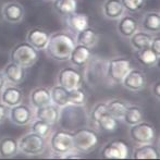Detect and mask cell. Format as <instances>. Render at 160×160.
Segmentation results:
<instances>
[{
	"label": "cell",
	"mask_w": 160,
	"mask_h": 160,
	"mask_svg": "<svg viewBox=\"0 0 160 160\" xmlns=\"http://www.w3.org/2000/svg\"><path fill=\"white\" fill-rule=\"evenodd\" d=\"M75 44L73 35L67 31H59L50 34V38L45 51L46 55L55 61H68Z\"/></svg>",
	"instance_id": "6da1fadb"
},
{
	"label": "cell",
	"mask_w": 160,
	"mask_h": 160,
	"mask_svg": "<svg viewBox=\"0 0 160 160\" xmlns=\"http://www.w3.org/2000/svg\"><path fill=\"white\" fill-rule=\"evenodd\" d=\"M100 143L98 133L92 128H80L73 133V148L81 154H88Z\"/></svg>",
	"instance_id": "7a4b0ae2"
},
{
	"label": "cell",
	"mask_w": 160,
	"mask_h": 160,
	"mask_svg": "<svg viewBox=\"0 0 160 160\" xmlns=\"http://www.w3.org/2000/svg\"><path fill=\"white\" fill-rule=\"evenodd\" d=\"M133 68L132 61L123 56L112 57L106 62L105 76L113 84H121L124 76Z\"/></svg>",
	"instance_id": "3957f363"
},
{
	"label": "cell",
	"mask_w": 160,
	"mask_h": 160,
	"mask_svg": "<svg viewBox=\"0 0 160 160\" xmlns=\"http://www.w3.org/2000/svg\"><path fill=\"white\" fill-rule=\"evenodd\" d=\"M47 138L35 134L32 131L25 133L18 139L19 152L28 157L40 156L47 148Z\"/></svg>",
	"instance_id": "277c9868"
},
{
	"label": "cell",
	"mask_w": 160,
	"mask_h": 160,
	"mask_svg": "<svg viewBox=\"0 0 160 160\" xmlns=\"http://www.w3.org/2000/svg\"><path fill=\"white\" fill-rule=\"evenodd\" d=\"M9 58H10V61L15 62L25 69H28L37 62L39 52L25 40L17 44L11 49Z\"/></svg>",
	"instance_id": "5b68a950"
},
{
	"label": "cell",
	"mask_w": 160,
	"mask_h": 160,
	"mask_svg": "<svg viewBox=\"0 0 160 160\" xmlns=\"http://www.w3.org/2000/svg\"><path fill=\"white\" fill-rule=\"evenodd\" d=\"M130 139L135 145L155 143L157 138L156 128L147 121H142L137 124L131 125L128 130Z\"/></svg>",
	"instance_id": "8992f818"
},
{
	"label": "cell",
	"mask_w": 160,
	"mask_h": 160,
	"mask_svg": "<svg viewBox=\"0 0 160 160\" xmlns=\"http://www.w3.org/2000/svg\"><path fill=\"white\" fill-rule=\"evenodd\" d=\"M49 148L51 152L57 155L68 154L73 150V133L67 130H56L49 135Z\"/></svg>",
	"instance_id": "52a82bcc"
},
{
	"label": "cell",
	"mask_w": 160,
	"mask_h": 160,
	"mask_svg": "<svg viewBox=\"0 0 160 160\" xmlns=\"http://www.w3.org/2000/svg\"><path fill=\"white\" fill-rule=\"evenodd\" d=\"M100 157L103 159H128L131 157L130 148L123 139L108 141L101 146Z\"/></svg>",
	"instance_id": "ba28073f"
},
{
	"label": "cell",
	"mask_w": 160,
	"mask_h": 160,
	"mask_svg": "<svg viewBox=\"0 0 160 160\" xmlns=\"http://www.w3.org/2000/svg\"><path fill=\"white\" fill-rule=\"evenodd\" d=\"M84 82V75L75 67H65L59 71L57 76V84L69 89H75L81 87Z\"/></svg>",
	"instance_id": "9c48e42d"
},
{
	"label": "cell",
	"mask_w": 160,
	"mask_h": 160,
	"mask_svg": "<svg viewBox=\"0 0 160 160\" xmlns=\"http://www.w3.org/2000/svg\"><path fill=\"white\" fill-rule=\"evenodd\" d=\"M8 118L14 125L18 127H26L30 125L34 117V109L31 106L26 103H19L17 106L9 108L8 110Z\"/></svg>",
	"instance_id": "30bf717a"
},
{
	"label": "cell",
	"mask_w": 160,
	"mask_h": 160,
	"mask_svg": "<svg viewBox=\"0 0 160 160\" xmlns=\"http://www.w3.org/2000/svg\"><path fill=\"white\" fill-rule=\"evenodd\" d=\"M122 86L133 93L143 91L147 85V76L145 72L136 68H132L121 82Z\"/></svg>",
	"instance_id": "8fae6325"
},
{
	"label": "cell",
	"mask_w": 160,
	"mask_h": 160,
	"mask_svg": "<svg viewBox=\"0 0 160 160\" xmlns=\"http://www.w3.org/2000/svg\"><path fill=\"white\" fill-rule=\"evenodd\" d=\"M1 17L7 23L19 24L24 20L25 9L18 1H9L2 6Z\"/></svg>",
	"instance_id": "7c38bea8"
},
{
	"label": "cell",
	"mask_w": 160,
	"mask_h": 160,
	"mask_svg": "<svg viewBox=\"0 0 160 160\" xmlns=\"http://www.w3.org/2000/svg\"><path fill=\"white\" fill-rule=\"evenodd\" d=\"M92 58H93L92 48H88L84 45L75 44L74 48L70 53L68 61L76 69H81V68L86 67V64L91 61Z\"/></svg>",
	"instance_id": "4fadbf2b"
},
{
	"label": "cell",
	"mask_w": 160,
	"mask_h": 160,
	"mask_svg": "<svg viewBox=\"0 0 160 160\" xmlns=\"http://www.w3.org/2000/svg\"><path fill=\"white\" fill-rule=\"evenodd\" d=\"M117 32L122 38L128 39L135 32L139 30V22L133 14L125 12L119 20H117Z\"/></svg>",
	"instance_id": "5bb4252c"
},
{
	"label": "cell",
	"mask_w": 160,
	"mask_h": 160,
	"mask_svg": "<svg viewBox=\"0 0 160 160\" xmlns=\"http://www.w3.org/2000/svg\"><path fill=\"white\" fill-rule=\"evenodd\" d=\"M23 91L18 85L7 84L0 93V102L3 103L8 108L23 102Z\"/></svg>",
	"instance_id": "9a60e30c"
},
{
	"label": "cell",
	"mask_w": 160,
	"mask_h": 160,
	"mask_svg": "<svg viewBox=\"0 0 160 160\" xmlns=\"http://www.w3.org/2000/svg\"><path fill=\"white\" fill-rule=\"evenodd\" d=\"M49 38H50V33L42 28H32L26 34V42L38 51L46 49Z\"/></svg>",
	"instance_id": "2e32d148"
},
{
	"label": "cell",
	"mask_w": 160,
	"mask_h": 160,
	"mask_svg": "<svg viewBox=\"0 0 160 160\" xmlns=\"http://www.w3.org/2000/svg\"><path fill=\"white\" fill-rule=\"evenodd\" d=\"M34 117L45 121L50 125H55L56 123L59 122L61 118V108L50 103V105L34 109Z\"/></svg>",
	"instance_id": "e0dca14e"
},
{
	"label": "cell",
	"mask_w": 160,
	"mask_h": 160,
	"mask_svg": "<svg viewBox=\"0 0 160 160\" xmlns=\"http://www.w3.org/2000/svg\"><path fill=\"white\" fill-rule=\"evenodd\" d=\"M4 78L7 80L8 84L12 85H20L24 82L26 78V69L21 65H19L15 62L10 61L6 67L2 69Z\"/></svg>",
	"instance_id": "ac0fdd59"
},
{
	"label": "cell",
	"mask_w": 160,
	"mask_h": 160,
	"mask_svg": "<svg viewBox=\"0 0 160 160\" xmlns=\"http://www.w3.org/2000/svg\"><path fill=\"white\" fill-rule=\"evenodd\" d=\"M139 22V30L156 35L160 32V12L158 10L147 11L143 14Z\"/></svg>",
	"instance_id": "d6986e66"
},
{
	"label": "cell",
	"mask_w": 160,
	"mask_h": 160,
	"mask_svg": "<svg viewBox=\"0 0 160 160\" xmlns=\"http://www.w3.org/2000/svg\"><path fill=\"white\" fill-rule=\"evenodd\" d=\"M101 13L103 18L111 21H117L125 13L121 0H105L101 6Z\"/></svg>",
	"instance_id": "ffe728a7"
},
{
	"label": "cell",
	"mask_w": 160,
	"mask_h": 160,
	"mask_svg": "<svg viewBox=\"0 0 160 160\" xmlns=\"http://www.w3.org/2000/svg\"><path fill=\"white\" fill-rule=\"evenodd\" d=\"M30 102H31V107L33 109H37V108L50 105L51 103L50 89L42 86L34 88L30 94Z\"/></svg>",
	"instance_id": "44dd1931"
},
{
	"label": "cell",
	"mask_w": 160,
	"mask_h": 160,
	"mask_svg": "<svg viewBox=\"0 0 160 160\" xmlns=\"http://www.w3.org/2000/svg\"><path fill=\"white\" fill-rule=\"evenodd\" d=\"M133 159H159V149L155 143L150 144H142L136 145L133 148L132 155Z\"/></svg>",
	"instance_id": "7402d4cb"
},
{
	"label": "cell",
	"mask_w": 160,
	"mask_h": 160,
	"mask_svg": "<svg viewBox=\"0 0 160 160\" xmlns=\"http://www.w3.org/2000/svg\"><path fill=\"white\" fill-rule=\"evenodd\" d=\"M65 24L70 32L76 34L89 26V19L84 13L74 12L65 17Z\"/></svg>",
	"instance_id": "603a6c76"
},
{
	"label": "cell",
	"mask_w": 160,
	"mask_h": 160,
	"mask_svg": "<svg viewBox=\"0 0 160 160\" xmlns=\"http://www.w3.org/2000/svg\"><path fill=\"white\" fill-rule=\"evenodd\" d=\"M135 59L137 60V62L141 65L150 69V68L157 67L160 56L157 55L150 47H147V48L135 51Z\"/></svg>",
	"instance_id": "cb8c5ba5"
},
{
	"label": "cell",
	"mask_w": 160,
	"mask_h": 160,
	"mask_svg": "<svg viewBox=\"0 0 160 160\" xmlns=\"http://www.w3.org/2000/svg\"><path fill=\"white\" fill-rule=\"evenodd\" d=\"M19 154L18 139L10 136H4L0 139V158H13Z\"/></svg>",
	"instance_id": "d4e9b609"
},
{
	"label": "cell",
	"mask_w": 160,
	"mask_h": 160,
	"mask_svg": "<svg viewBox=\"0 0 160 160\" xmlns=\"http://www.w3.org/2000/svg\"><path fill=\"white\" fill-rule=\"evenodd\" d=\"M144 120H145L144 110L138 105H128L122 117V121L128 127L137 124Z\"/></svg>",
	"instance_id": "484cf974"
},
{
	"label": "cell",
	"mask_w": 160,
	"mask_h": 160,
	"mask_svg": "<svg viewBox=\"0 0 160 160\" xmlns=\"http://www.w3.org/2000/svg\"><path fill=\"white\" fill-rule=\"evenodd\" d=\"M74 39H75L76 44L84 45L88 48H94L98 42V34L94 28L88 26V28L76 33Z\"/></svg>",
	"instance_id": "4316f807"
},
{
	"label": "cell",
	"mask_w": 160,
	"mask_h": 160,
	"mask_svg": "<svg viewBox=\"0 0 160 160\" xmlns=\"http://www.w3.org/2000/svg\"><path fill=\"white\" fill-rule=\"evenodd\" d=\"M51 103L58 106L59 108H65L70 106L69 103V89L57 84L50 88Z\"/></svg>",
	"instance_id": "83f0119b"
},
{
	"label": "cell",
	"mask_w": 160,
	"mask_h": 160,
	"mask_svg": "<svg viewBox=\"0 0 160 160\" xmlns=\"http://www.w3.org/2000/svg\"><path fill=\"white\" fill-rule=\"evenodd\" d=\"M152 34L147 33V32H144L142 30H138L137 32H135L128 38V42H130V45L135 51L137 50H141V49L144 48H147L149 47L150 42L152 39Z\"/></svg>",
	"instance_id": "f1b7e54d"
},
{
	"label": "cell",
	"mask_w": 160,
	"mask_h": 160,
	"mask_svg": "<svg viewBox=\"0 0 160 160\" xmlns=\"http://www.w3.org/2000/svg\"><path fill=\"white\" fill-rule=\"evenodd\" d=\"M106 105H107V111L119 121H121L128 106V102L121 98H112L106 101Z\"/></svg>",
	"instance_id": "f546056e"
},
{
	"label": "cell",
	"mask_w": 160,
	"mask_h": 160,
	"mask_svg": "<svg viewBox=\"0 0 160 160\" xmlns=\"http://www.w3.org/2000/svg\"><path fill=\"white\" fill-rule=\"evenodd\" d=\"M53 10L62 17H67L78 10L76 0H52Z\"/></svg>",
	"instance_id": "4dcf8cb0"
},
{
	"label": "cell",
	"mask_w": 160,
	"mask_h": 160,
	"mask_svg": "<svg viewBox=\"0 0 160 160\" xmlns=\"http://www.w3.org/2000/svg\"><path fill=\"white\" fill-rule=\"evenodd\" d=\"M119 127V120L114 118L113 116L109 113V112H105L102 116L99 118L97 121L95 128H98L99 130L103 131V132H114Z\"/></svg>",
	"instance_id": "1f68e13d"
},
{
	"label": "cell",
	"mask_w": 160,
	"mask_h": 160,
	"mask_svg": "<svg viewBox=\"0 0 160 160\" xmlns=\"http://www.w3.org/2000/svg\"><path fill=\"white\" fill-rule=\"evenodd\" d=\"M30 127H31V131L35 133V134L39 135L42 137H45V138H48L49 135L51 134V128H52V125L48 124L47 122L40 120V119L34 118L32 122L30 123Z\"/></svg>",
	"instance_id": "d6a6232c"
},
{
	"label": "cell",
	"mask_w": 160,
	"mask_h": 160,
	"mask_svg": "<svg viewBox=\"0 0 160 160\" xmlns=\"http://www.w3.org/2000/svg\"><path fill=\"white\" fill-rule=\"evenodd\" d=\"M87 96L85 89L78 87L75 89L69 91V103L70 106H75V107H82L86 103Z\"/></svg>",
	"instance_id": "836d02e7"
},
{
	"label": "cell",
	"mask_w": 160,
	"mask_h": 160,
	"mask_svg": "<svg viewBox=\"0 0 160 160\" xmlns=\"http://www.w3.org/2000/svg\"><path fill=\"white\" fill-rule=\"evenodd\" d=\"M125 12L135 14L142 11L146 6V0H121Z\"/></svg>",
	"instance_id": "e575fe53"
},
{
	"label": "cell",
	"mask_w": 160,
	"mask_h": 160,
	"mask_svg": "<svg viewBox=\"0 0 160 160\" xmlns=\"http://www.w3.org/2000/svg\"><path fill=\"white\" fill-rule=\"evenodd\" d=\"M105 112H107V105H106V101H99L94 105V107L92 108L91 112H89V121L92 122V124L95 127L97 121L99 120L101 116H102Z\"/></svg>",
	"instance_id": "d590c367"
},
{
	"label": "cell",
	"mask_w": 160,
	"mask_h": 160,
	"mask_svg": "<svg viewBox=\"0 0 160 160\" xmlns=\"http://www.w3.org/2000/svg\"><path fill=\"white\" fill-rule=\"evenodd\" d=\"M149 47L157 53L158 56H160V36L159 34H156V35L152 36V39L150 42Z\"/></svg>",
	"instance_id": "8d00e7d4"
},
{
	"label": "cell",
	"mask_w": 160,
	"mask_h": 160,
	"mask_svg": "<svg viewBox=\"0 0 160 160\" xmlns=\"http://www.w3.org/2000/svg\"><path fill=\"white\" fill-rule=\"evenodd\" d=\"M152 94L157 100H160V81H156L152 85Z\"/></svg>",
	"instance_id": "74e56055"
},
{
	"label": "cell",
	"mask_w": 160,
	"mask_h": 160,
	"mask_svg": "<svg viewBox=\"0 0 160 160\" xmlns=\"http://www.w3.org/2000/svg\"><path fill=\"white\" fill-rule=\"evenodd\" d=\"M8 107H6L3 103L0 102V124L2 122H4V120L8 118Z\"/></svg>",
	"instance_id": "f35d334b"
},
{
	"label": "cell",
	"mask_w": 160,
	"mask_h": 160,
	"mask_svg": "<svg viewBox=\"0 0 160 160\" xmlns=\"http://www.w3.org/2000/svg\"><path fill=\"white\" fill-rule=\"evenodd\" d=\"M7 84H8V83H7L6 78H4L2 71H0V93H1V91L4 88V86H6Z\"/></svg>",
	"instance_id": "ab89813d"
},
{
	"label": "cell",
	"mask_w": 160,
	"mask_h": 160,
	"mask_svg": "<svg viewBox=\"0 0 160 160\" xmlns=\"http://www.w3.org/2000/svg\"><path fill=\"white\" fill-rule=\"evenodd\" d=\"M42 1H46V2H49V1H52V0H42Z\"/></svg>",
	"instance_id": "60d3db41"
}]
</instances>
